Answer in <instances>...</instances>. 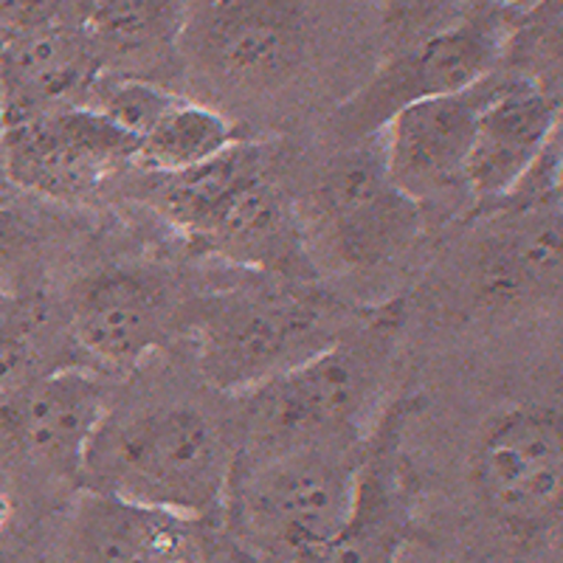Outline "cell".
<instances>
[{
    "label": "cell",
    "mask_w": 563,
    "mask_h": 563,
    "mask_svg": "<svg viewBox=\"0 0 563 563\" xmlns=\"http://www.w3.org/2000/svg\"><path fill=\"white\" fill-rule=\"evenodd\" d=\"M352 0H189L180 79L211 108L276 104L324 63Z\"/></svg>",
    "instance_id": "cell-1"
},
{
    "label": "cell",
    "mask_w": 563,
    "mask_h": 563,
    "mask_svg": "<svg viewBox=\"0 0 563 563\" xmlns=\"http://www.w3.org/2000/svg\"><path fill=\"white\" fill-rule=\"evenodd\" d=\"M369 310L341 299L324 279L245 274L243 282L192 296L186 333L200 378L211 389L243 395L333 346Z\"/></svg>",
    "instance_id": "cell-2"
},
{
    "label": "cell",
    "mask_w": 563,
    "mask_h": 563,
    "mask_svg": "<svg viewBox=\"0 0 563 563\" xmlns=\"http://www.w3.org/2000/svg\"><path fill=\"white\" fill-rule=\"evenodd\" d=\"M406 301L375 305L344 339L305 364L243 391L234 460H260L310 442L361 440L378 415Z\"/></svg>",
    "instance_id": "cell-3"
},
{
    "label": "cell",
    "mask_w": 563,
    "mask_h": 563,
    "mask_svg": "<svg viewBox=\"0 0 563 563\" xmlns=\"http://www.w3.org/2000/svg\"><path fill=\"white\" fill-rule=\"evenodd\" d=\"M234 465V440L192 406L108 411L85 451L79 487L214 521Z\"/></svg>",
    "instance_id": "cell-4"
},
{
    "label": "cell",
    "mask_w": 563,
    "mask_h": 563,
    "mask_svg": "<svg viewBox=\"0 0 563 563\" xmlns=\"http://www.w3.org/2000/svg\"><path fill=\"white\" fill-rule=\"evenodd\" d=\"M364 437L234 460L220 527L263 563H296L350 516Z\"/></svg>",
    "instance_id": "cell-5"
},
{
    "label": "cell",
    "mask_w": 563,
    "mask_h": 563,
    "mask_svg": "<svg viewBox=\"0 0 563 563\" xmlns=\"http://www.w3.org/2000/svg\"><path fill=\"white\" fill-rule=\"evenodd\" d=\"M299 218L321 274H372L404 260L426 231L429 214L391 180L380 133L341 144L316 173Z\"/></svg>",
    "instance_id": "cell-6"
},
{
    "label": "cell",
    "mask_w": 563,
    "mask_h": 563,
    "mask_svg": "<svg viewBox=\"0 0 563 563\" xmlns=\"http://www.w3.org/2000/svg\"><path fill=\"white\" fill-rule=\"evenodd\" d=\"M512 14L501 9L467 12L422 43L384 54L378 68L330 115L335 139L341 144L369 139L409 104L460 93L490 77L499 68Z\"/></svg>",
    "instance_id": "cell-7"
},
{
    "label": "cell",
    "mask_w": 563,
    "mask_h": 563,
    "mask_svg": "<svg viewBox=\"0 0 563 563\" xmlns=\"http://www.w3.org/2000/svg\"><path fill=\"white\" fill-rule=\"evenodd\" d=\"M479 501L510 536H550L561 525L563 429L558 404H516L485 422L471 456Z\"/></svg>",
    "instance_id": "cell-8"
},
{
    "label": "cell",
    "mask_w": 563,
    "mask_h": 563,
    "mask_svg": "<svg viewBox=\"0 0 563 563\" xmlns=\"http://www.w3.org/2000/svg\"><path fill=\"white\" fill-rule=\"evenodd\" d=\"M189 296L169 271L144 263H113L74 282L68 330L97 366L128 372L173 344L186 330Z\"/></svg>",
    "instance_id": "cell-9"
},
{
    "label": "cell",
    "mask_w": 563,
    "mask_h": 563,
    "mask_svg": "<svg viewBox=\"0 0 563 563\" xmlns=\"http://www.w3.org/2000/svg\"><path fill=\"white\" fill-rule=\"evenodd\" d=\"M135 147L97 110L74 104L0 124V175L29 195L77 203L133 167Z\"/></svg>",
    "instance_id": "cell-10"
},
{
    "label": "cell",
    "mask_w": 563,
    "mask_h": 563,
    "mask_svg": "<svg viewBox=\"0 0 563 563\" xmlns=\"http://www.w3.org/2000/svg\"><path fill=\"white\" fill-rule=\"evenodd\" d=\"M420 409L417 397L380 406L364 437L352 510L330 541L296 563H397L415 530V490L404 456L406 426Z\"/></svg>",
    "instance_id": "cell-11"
},
{
    "label": "cell",
    "mask_w": 563,
    "mask_h": 563,
    "mask_svg": "<svg viewBox=\"0 0 563 563\" xmlns=\"http://www.w3.org/2000/svg\"><path fill=\"white\" fill-rule=\"evenodd\" d=\"M186 243L245 274L324 279L310 256L296 195L274 164L240 184Z\"/></svg>",
    "instance_id": "cell-12"
},
{
    "label": "cell",
    "mask_w": 563,
    "mask_h": 563,
    "mask_svg": "<svg viewBox=\"0 0 563 563\" xmlns=\"http://www.w3.org/2000/svg\"><path fill=\"white\" fill-rule=\"evenodd\" d=\"M490 88L493 74L460 93L409 104L380 130L391 180L426 214L437 206L467 200L465 161Z\"/></svg>",
    "instance_id": "cell-13"
},
{
    "label": "cell",
    "mask_w": 563,
    "mask_h": 563,
    "mask_svg": "<svg viewBox=\"0 0 563 563\" xmlns=\"http://www.w3.org/2000/svg\"><path fill=\"white\" fill-rule=\"evenodd\" d=\"M113 409L108 380L88 366L40 372L0 400V422L23 454L54 476L77 482L85 451Z\"/></svg>",
    "instance_id": "cell-14"
},
{
    "label": "cell",
    "mask_w": 563,
    "mask_h": 563,
    "mask_svg": "<svg viewBox=\"0 0 563 563\" xmlns=\"http://www.w3.org/2000/svg\"><path fill=\"white\" fill-rule=\"evenodd\" d=\"M558 133L561 97L493 70V88L479 110L465 161L467 200L479 211L501 203Z\"/></svg>",
    "instance_id": "cell-15"
},
{
    "label": "cell",
    "mask_w": 563,
    "mask_h": 563,
    "mask_svg": "<svg viewBox=\"0 0 563 563\" xmlns=\"http://www.w3.org/2000/svg\"><path fill=\"white\" fill-rule=\"evenodd\" d=\"M471 263V290L487 310L550 305L561 290V203L493 209Z\"/></svg>",
    "instance_id": "cell-16"
},
{
    "label": "cell",
    "mask_w": 563,
    "mask_h": 563,
    "mask_svg": "<svg viewBox=\"0 0 563 563\" xmlns=\"http://www.w3.org/2000/svg\"><path fill=\"white\" fill-rule=\"evenodd\" d=\"M85 20H63L0 45V124L85 104L102 77Z\"/></svg>",
    "instance_id": "cell-17"
},
{
    "label": "cell",
    "mask_w": 563,
    "mask_h": 563,
    "mask_svg": "<svg viewBox=\"0 0 563 563\" xmlns=\"http://www.w3.org/2000/svg\"><path fill=\"white\" fill-rule=\"evenodd\" d=\"M195 519L79 487L63 536V563H175L195 558Z\"/></svg>",
    "instance_id": "cell-18"
},
{
    "label": "cell",
    "mask_w": 563,
    "mask_h": 563,
    "mask_svg": "<svg viewBox=\"0 0 563 563\" xmlns=\"http://www.w3.org/2000/svg\"><path fill=\"white\" fill-rule=\"evenodd\" d=\"M189 0H97L85 32L104 74L161 82L180 77V34ZM164 85V82H161Z\"/></svg>",
    "instance_id": "cell-19"
},
{
    "label": "cell",
    "mask_w": 563,
    "mask_h": 563,
    "mask_svg": "<svg viewBox=\"0 0 563 563\" xmlns=\"http://www.w3.org/2000/svg\"><path fill=\"white\" fill-rule=\"evenodd\" d=\"M268 164H274V158L263 141L245 139L198 167L167 175L144 173L147 175L144 192H147V203L161 218L167 220L180 238L189 240L240 184H245L251 175Z\"/></svg>",
    "instance_id": "cell-20"
},
{
    "label": "cell",
    "mask_w": 563,
    "mask_h": 563,
    "mask_svg": "<svg viewBox=\"0 0 563 563\" xmlns=\"http://www.w3.org/2000/svg\"><path fill=\"white\" fill-rule=\"evenodd\" d=\"M245 139H251L249 130L234 115L184 93L175 108L139 141L133 167L147 175L180 173Z\"/></svg>",
    "instance_id": "cell-21"
},
{
    "label": "cell",
    "mask_w": 563,
    "mask_h": 563,
    "mask_svg": "<svg viewBox=\"0 0 563 563\" xmlns=\"http://www.w3.org/2000/svg\"><path fill=\"white\" fill-rule=\"evenodd\" d=\"M499 70L561 97V0L512 14Z\"/></svg>",
    "instance_id": "cell-22"
},
{
    "label": "cell",
    "mask_w": 563,
    "mask_h": 563,
    "mask_svg": "<svg viewBox=\"0 0 563 563\" xmlns=\"http://www.w3.org/2000/svg\"><path fill=\"white\" fill-rule=\"evenodd\" d=\"M184 97L169 85L150 82L139 77H115L102 74L93 82V88L85 97V108L97 110L113 128L139 144L155 124L175 108V102Z\"/></svg>",
    "instance_id": "cell-23"
},
{
    "label": "cell",
    "mask_w": 563,
    "mask_h": 563,
    "mask_svg": "<svg viewBox=\"0 0 563 563\" xmlns=\"http://www.w3.org/2000/svg\"><path fill=\"white\" fill-rule=\"evenodd\" d=\"M45 305L0 294V400L37 378Z\"/></svg>",
    "instance_id": "cell-24"
},
{
    "label": "cell",
    "mask_w": 563,
    "mask_h": 563,
    "mask_svg": "<svg viewBox=\"0 0 563 563\" xmlns=\"http://www.w3.org/2000/svg\"><path fill=\"white\" fill-rule=\"evenodd\" d=\"M378 12L384 54L404 52L462 18L456 0H372Z\"/></svg>",
    "instance_id": "cell-25"
},
{
    "label": "cell",
    "mask_w": 563,
    "mask_h": 563,
    "mask_svg": "<svg viewBox=\"0 0 563 563\" xmlns=\"http://www.w3.org/2000/svg\"><path fill=\"white\" fill-rule=\"evenodd\" d=\"M63 20H85L68 0H0V45Z\"/></svg>",
    "instance_id": "cell-26"
},
{
    "label": "cell",
    "mask_w": 563,
    "mask_h": 563,
    "mask_svg": "<svg viewBox=\"0 0 563 563\" xmlns=\"http://www.w3.org/2000/svg\"><path fill=\"white\" fill-rule=\"evenodd\" d=\"M195 563H263L251 555L243 544H238L229 532L220 527V519L200 521L195 536Z\"/></svg>",
    "instance_id": "cell-27"
},
{
    "label": "cell",
    "mask_w": 563,
    "mask_h": 563,
    "mask_svg": "<svg viewBox=\"0 0 563 563\" xmlns=\"http://www.w3.org/2000/svg\"><path fill=\"white\" fill-rule=\"evenodd\" d=\"M541 0H456L462 12H482V9H501V12H525Z\"/></svg>",
    "instance_id": "cell-28"
},
{
    "label": "cell",
    "mask_w": 563,
    "mask_h": 563,
    "mask_svg": "<svg viewBox=\"0 0 563 563\" xmlns=\"http://www.w3.org/2000/svg\"><path fill=\"white\" fill-rule=\"evenodd\" d=\"M9 516H12V505H9V499L0 493V530L9 525Z\"/></svg>",
    "instance_id": "cell-29"
},
{
    "label": "cell",
    "mask_w": 563,
    "mask_h": 563,
    "mask_svg": "<svg viewBox=\"0 0 563 563\" xmlns=\"http://www.w3.org/2000/svg\"><path fill=\"white\" fill-rule=\"evenodd\" d=\"M70 7L77 9V12H82L85 18H88V12H90V7H93V3H97V0H68Z\"/></svg>",
    "instance_id": "cell-30"
},
{
    "label": "cell",
    "mask_w": 563,
    "mask_h": 563,
    "mask_svg": "<svg viewBox=\"0 0 563 563\" xmlns=\"http://www.w3.org/2000/svg\"><path fill=\"white\" fill-rule=\"evenodd\" d=\"M175 563H195V558H184V561H175Z\"/></svg>",
    "instance_id": "cell-31"
}]
</instances>
